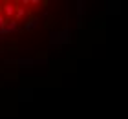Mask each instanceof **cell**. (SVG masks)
<instances>
[{
	"instance_id": "7a4b0ae2",
	"label": "cell",
	"mask_w": 128,
	"mask_h": 119,
	"mask_svg": "<svg viewBox=\"0 0 128 119\" xmlns=\"http://www.w3.org/2000/svg\"><path fill=\"white\" fill-rule=\"evenodd\" d=\"M68 40L66 31H51L50 33V50H60L62 42Z\"/></svg>"
},
{
	"instance_id": "277c9868",
	"label": "cell",
	"mask_w": 128,
	"mask_h": 119,
	"mask_svg": "<svg viewBox=\"0 0 128 119\" xmlns=\"http://www.w3.org/2000/svg\"><path fill=\"white\" fill-rule=\"evenodd\" d=\"M33 99V90L31 88H20L18 90V101L26 103V101H31Z\"/></svg>"
},
{
	"instance_id": "3957f363",
	"label": "cell",
	"mask_w": 128,
	"mask_h": 119,
	"mask_svg": "<svg viewBox=\"0 0 128 119\" xmlns=\"http://www.w3.org/2000/svg\"><path fill=\"white\" fill-rule=\"evenodd\" d=\"M15 11H16V4H13V2H4L2 4V15L8 20L15 19Z\"/></svg>"
},
{
	"instance_id": "52a82bcc",
	"label": "cell",
	"mask_w": 128,
	"mask_h": 119,
	"mask_svg": "<svg viewBox=\"0 0 128 119\" xmlns=\"http://www.w3.org/2000/svg\"><path fill=\"white\" fill-rule=\"evenodd\" d=\"M6 24H8V19L2 15V6H0V28H4Z\"/></svg>"
},
{
	"instance_id": "8992f818",
	"label": "cell",
	"mask_w": 128,
	"mask_h": 119,
	"mask_svg": "<svg viewBox=\"0 0 128 119\" xmlns=\"http://www.w3.org/2000/svg\"><path fill=\"white\" fill-rule=\"evenodd\" d=\"M24 15H26V8H22V6H16V11H15V20H20Z\"/></svg>"
},
{
	"instance_id": "5b68a950",
	"label": "cell",
	"mask_w": 128,
	"mask_h": 119,
	"mask_svg": "<svg viewBox=\"0 0 128 119\" xmlns=\"http://www.w3.org/2000/svg\"><path fill=\"white\" fill-rule=\"evenodd\" d=\"M38 22H40L38 17H31V19H28V22L24 24V29L26 31H33V29L38 26Z\"/></svg>"
},
{
	"instance_id": "ba28073f",
	"label": "cell",
	"mask_w": 128,
	"mask_h": 119,
	"mask_svg": "<svg viewBox=\"0 0 128 119\" xmlns=\"http://www.w3.org/2000/svg\"><path fill=\"white\" fill-rule=\"evenodd\" d=\"M42 2H40V0H30V6H40Z\"/></svg>"
},
{
	"instance_id": "9c48e42d",
	"label": "cell",
	"mask_w": 128,
	"mask_h": 119,
	"mask_svg": "<svg viewBox=\"0 0 128 119\" xmlns=\"http://www.w3.org/2000/svg\"><path fill=\"white\" fill-rule=\"evenodd\" d=\"M0 6H2V4H0Z\"/></svg>"
},
{
	"instance_id": "6da1fadb",
	"label": "cell",
	"mask_w": 128,
	"mask_h": 119,
	"mask_svg": "<svg viewBox=\"0 0 128 119\" xmlns=\"http://www.w3.org/2000/svg\"><path fill=\"white\" fill-rule=\"evenodd\" d=\"M6 64H15L18 68H33L35 64H46V59H6Z\"/></svg>"
}]
</instances>
